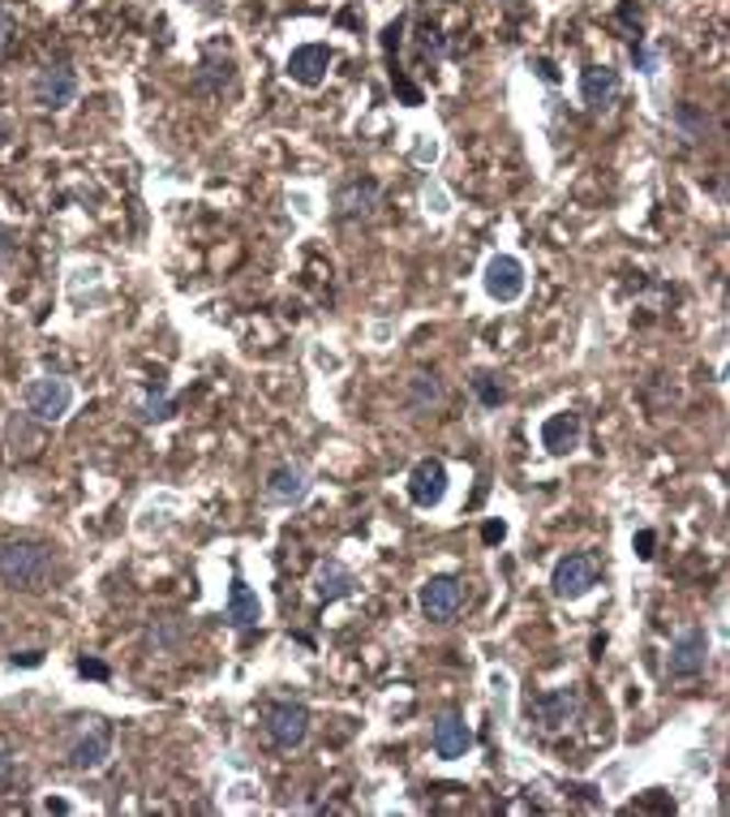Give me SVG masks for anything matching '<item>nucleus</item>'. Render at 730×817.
<instances>
[{
  "instance_id": "nucleus-6",
  "label": "nucleus",
  "mask_w": 730,
  "mask_h": 817,
  "mask_svg": "<svg viewBox=\"0 0 730 817\" xmlns=\"http://www.w3.org/2000/svg\"><path fill=\"white\" fill-rule=\"evenodd\" d=\"M529 710H534V723L541 731H563L572 718L581 715V689H572V684L546 689V693H537Z\"/></svg>"
},
{
  "instance_id": "nucleus-38",
  "label": "nucleus",
  "mask_w": 730,
  "mask_h": 817,
  "mask_svg": "<svg viewBox=\"0 0 730 817\" xmlns=\"http://www.w3.org/2000/svg\"><path fill=\"white\" fill-rule=\"evenodd\" d=\"M507 4H516V0H507Z\"/></svg>"
},
{
  "instance_id": "nucleus-7",
  "label": "nucleus",
  "mask_w": 730,
  "mask_h": 817,
  "mask_svg": "<svg viewBox=\"0 0 730 817\" xmlns=\"http://www.w3.org/2000/svg\"><path fill=\"white\" fill-rule=\"evenodd\" d=\"M705 663H709V633L700 624H692V628H683L675 637L666 671H671V680H696L705 671Z\"/></svg>"
},
{
  "instance_id": "nucleus-17",
  "label": "nucleus",
  "mask_w": 730,
  "mask_h": 817,
  "mask_svg": "<svg viewBox=\"0 0 730 817\" xmlns=\"http://www.w3.org/2000/svg\"><path fill=\"white\" fill-rule=\"evenodd\" d=\"M327 65H332V48L327 44H301L289 56V78L301 82V87H318L327 78Z\"/></svg>"
},
{
  "instance_id": "nucleus-2",
  "label": "nucleus",
  "mask_w": 730,
  "mask_h": 817,
  "mask_svg": "<svg viewBox=\"0 0 730 817\" xmlns=\"http://www.w3.org/2000/svg\"><path fill=\"white\" fill-rule=\"evenodd\" d=\"M262 731L284 753L301 749L310 740V710H305V702H271L262 710Z\"/></svg>"
},
{
  "instance_id": "nucleus-34",
  "label": "nucleus",
  "mask_w": 730,
  "mask_h": 817,
  "mask_svg": "<svg viewBox=\"0 0 730 817\" xmlns=\"http://www.w3.org/2000/svg\"><path fill=\"white\" fill-rule=\"evenodd\" d=\"M78 671H82V675H91V680H108V667L96 663V659H82V663H78Z\"/></svg>"
},
{
  "instance_id": "nucleus-26",
  "label": "nucleus",
  "mask_w": 730,
  "mask_h": 817,
  "mask_svg": "<svg viewBox=\"0 0 730 817\" xmlns=\"http://www.w3.org/2000/svg\"><path fill=\"white\" fill-rule=\"evenodd\" d=\"M391 87H395V96H400L404 103H422V91H417V87H413L395 65H391Z\"/></svg>"
},
{
  "instance_id": "nucleus-27",
  "label": "nucleus",
  "mask_w": 730,
  "mask_h": 817,
  "mask_svg": "<svg viewBox=\"0 0 730 817\" xmlns=\"http://www.w3.org/2000/svg\"><path fill=\"white\" fill-rule=\"evenodd\" d=\"M417 52H422V56H430V60H438V56H442V35H438L435 26H422V40H417Z\"/></svg>"
},
{
  "instance_id": "nucleus-29",
  "label": "nucleus",
  "mask_w": 730,
  "mask_h": 817,
  "mask_svg": "<svg viewBox=\"0 0 730 817\" xmlns=\"http://www.w3.org/2000/svg\"><path fill=\"white\" fill-rule=\"evenodd\" d=\"M13 255H18V233L9 224H0V271L13 262Z\"/></svg>"
},
{
  "instance_id": "nucleus-9",
  "label": "nucleus",
  "mask_w": 730,
  "mask_h": 817,
  "mask_svg": "<svg viewBox=\"0 0 730 817\" xmlns=\"http://www.w3.org/2000/svg\"><path fill=\"white\" fill-rule=\"evenodd\" d=\"M597 585V560L593 556H563L550 572L554 598H584Z\"/></svg>"
},
{
  "instance_id": "nucleus-35",
  "label": "nucleus",
  "mask_w": 730,
  "mask_h": 817,
  "mask_svg": "<svg viewBox=\"0 0 730 817\" xmlns=\"http://www.w3.org/2000/svg\"><path fill=\"white\" fill-rule=\"evenodd\" d=\"M13 774H18V770H13V758H9V753H0V792L13 783Z\"/></svg>"
},
{
  "instance_id": "nucleus-4",
  "label": "nucleus",
  "mask_w": 730,
  "mask_h": 817,
  "mask_svg": "<svg viewBox=\"0 0 730 817\" xmlns=\"http://www.w3.org/2000/svg\"><path fill=\"white\" fill-rule=\"evenodd\" d=\"M379 203H383V190H379L374 177H348L336 190V199H332V215L340 224H361V220H370L379 211Z\"/></svg>"
},
{
  "instance_id": "nucleus-3",
  "label": "nucleus",
  "mask_w": 730,
  "mask_h": 817,
  "mask_svg": "<svg viewBox=\"0 0 730 817\" xmlns=\"http://www.w3.org/2000/svg\"><path fill=\"white\" fill-rule=\"evenodd\" d=\"M22 405H26V417H31V422H40V426H56V422L69 413V405H74V388H69L65 379H52V374L31 379Z\"/></svg>"
},
{
  "instance_id": "nucleus-5",
  "label": "nucleus",
  "mask_w": 730,
  "mask_h": 817,
  "mask_svg": "<svg viewBox=\"0 0 730 817\" xmlns=\"http://www.w3.org/2000/svg\"><path fill=\"white\" fill-rule=\"evenodd\" d=\"M464 598L469 594H464V581L460 577H430L422 585V594H417L426 619H435V624H451L456 615L464 612Z\"/></svg>"
},
{
  "instance_id": "nucleus-18",
  "label": "nucleus",
  "mask_w": 730,
  "mask_h": 817,
  "mask_svg": "<svg viewBox=\"0 0 730 817\" xmlns=\"http://www.w3.org/2000/svg\"><path fill=\"white\" fill-rule=\"evenodd\" d=\"M442 401H447V388H442L435 370H417V374L404 379V405L413 413H435Z\"/></svg>"
},
{
  "instance_id": "nucleus-1",
  "label": "nucleus",
  "mask_w": 730,
  "mask_h": 817,
  "mask_svg": "<svg viewBox=\"0 0 730 817\" xmlns=\"http://www.w3.org/2000/svg\"><path fill=\"white\" fill-rule=\"evenodd\" d=\"M56 572V556L40 538H4L0 542V585L18 594H44Z\"/></svg>"
},
{
  "instance_id": "nucleus-37",
  "label": "nucleus",
  "mask_w": 730,
  "mask_h": 817,
  "mask_svg": "<svg viewBox=\"0 0 730 817\" xmlns=\"http://www.w3.org/2000/svg\"><path fill=\"white\" fill-rule=\"evenodd\" d=\"M9 138H13V125H9V121H4V116H0V152H4V147H9Z\"/></svg>"
},
{
  "instance_id": "nucleus-14",
  "label": "nucleus",
  "mask_w": 730,
  "mask_h": 817,
  "mask_svg": "<svg viewBox=\"0 0 730 817\" xmlns=\"http://www.w3.org/2000/svg\"><path fill=\"white\" fill-rule=\"evenodd\" d=\"M581 413H554V417H546V426H541V448L550 452V457H568V452H576L581 448Z\"/></svg>"
},
{
  "instance_id": "nucleus-30",
  "label": "nucleus",
  "mask_w": 730,
  "mask_h": 817,
  "mask_svg": "<svg viewBox=\"0 0 730 817\" xmlns=\"http://www.w3.org/2000/svg\"><path fill=\"white\" fill-rule=\"evenodd\" d=\"M13 40H18V22H13V13L0 4V56L9 52V44H13Z\"/></svg>"
},
{
  "instance_id": "nucleus-22",
  "label": "nucleus",
  "mask_w": 730,
  "mask_h": 817,
  "mask_svg": "<svg viewBox=\"0 0 730 817\" xmlns=\"http://www.w3.org/2000/svg\"><path fill=\"white\" fill-rule=\"evenodd\" d=\"M671 125L680 130L683 143H705V138H709V116H705V108H700V103H692V100L675 103Z\"/></svg>"
},
{
  "instance_id": "nucleus-32",
  "label": "nucleus",
  "mask_w": 730,
  "mask_h": 817,
  "mask_svg": "<svg viewBox=\"0 0 730 817\" xmlns=\"http://www.w3.org/2000/svg\"><path fill=\"white\" fill-rule=\"evenodd\" d=\"M534 69H537V78H541V82H550V87L559 82V69H554V60H550V56H537Z\"/></svg>"
},
{
  "instance_id": "nucleus-16",
  "label": "nucleus",
  "mask_w": 730,
  "mask_h": 817,
  "mask_svg": "<svg viewBox=\"0 0 730 817\" xmlns=\"http://www.w3.org/2000/svg\"><path fill=\"white\" fill-rule=\"evenodd\" d=\"M262 495H267V504H289L292 508V504H301L310 495V478H305L301 465H280V469H271Z\"/></svg>"
},
{
  "instance_id": "nucleus-8",
  "label": "nucleus",
  "mask_w": 730,
  "mask_h": 817,
  "mask_svg": "<svg viewBox=\"0 0 730 817\" xmlns=\"http://www.w3.org/2000/svg\"><path fill=\"white\" fill-rule=\"evenodd\" d=\"M74 96H78V74L69 65H48L31 82V100L40 103L44 112H60L65 103H74Z\"/></svg>"
},
{
  "instance_id": "nucleus-21",
  "label": "nucleus",
  "mask_w": 730,
  "mask_h": 817,
  "mask_svg": "<svg viewBox=\"0 0 730 817\" xmlns=\"http://www.w3.org/2000/svg\"><path fill=\"white\" fill-rule=\"evenodd\" d=\"M357 590V577L344 568L340 560H323L318 563V577H314V594L323 598V603H340V598H348Z\"/></svg>"
},
{
  "instance_id": "nucleus-25",
  "label": "nucleus",
  "mask_w": 730,
  "mask_h": 817,
  "mask_svg": "<svg viewBox=\"0 0 730 817\" xmlns=\"http://www.w3.org/2000/svg\"><path fill=\"white\" fill-rule=\"evenodd\" d=\"M473 388H478V396H482V405H490V408H494V405H503V396H507V392H503V388L494 383V374H478V379H473Z\"/></svg>"
},
{
  "instance_id": "nucleus-24",
  "label": "nucleus",
  "mask_w": 730,
  "mask_h": 817,
  "mask_svg": "<svg viewBox=\"0 0 730 817\" xmlns=\"http://www.w3.org/2000/svg\"><path fill=\"white\" fill-rule=\"evenodd\" d=\"M172 413H177V401H168V396H164V388H155V392L146 396V405H143L146 422H168Z\"/></svg>"
},
{
  "instance_id": "nucleus-11",
  "label": "nucleus",
  "mask_w": 730,
  "mask_h": 817,
  "mask_svg": "<svg viewBox=\"0 0 730 817\" xmlns=\"http://www.w3.org/2000/svg\"><path fill=\"white\" fill-rule=\"evenodd\" d=\"M108 758H112V727L103 723V718H91V727L74 740V749H69V766L74 770H99L108 766Z\"/></svg>"
},
{
  "instance_id": "nucleus-33",
  "label": "nucleus",
  "mask_w": 730,
  "mask_h": 817,
  "mask_svg": "<svg viewBox=\"0 0 730 817\" xmlns=\"http://www.w3.org/2000/svg\"><path fill=\"white\" fill-rule=\"evenodd\" d=\"M482 538H486L490 547H494V542H503V538H507V525H503V521H486V529H482Z\"/></svg>"
},
{
  "instance_id": "nucleus-10",
  "label": "nucleus",
  "mask_w": 730,
  "mask_h": 817,
  "mask_svg": "<svg viewBox=\"0 0 730 817\" xmlns=\"http://www.w3.org/2000/svg\"><path fill=\"white\" fill-rule=\"evenodd\" d=\"M442 495H447V465L438 457L417 460L408 473V500L417 508H435V504H442Z\"/></svg>"
},
{
  "instance_id": "nucleus-20",
  "label": "nucleus",
  "mask_w": 730,
  "mask_h": 817,
  "mask_svg": "<svg viewBox=\"0 0 730 817\" xmlns=\"http://www.w3.org/2000/svg\"><path fill=\"white\" fill-rule=\"evenodd\" d=\"M224 619H228L233 628H258V619H262V603H258V594L245 585L242 577H233V590H228Z\"/></svg>"
},
{
  "instance_id": "nucleus-23",
  "label": "nucleus",
  "mask_w": 730,
  "mask_h": 817,
  "mask_svg": "<svg viewBox=\"0 0 730 817\" xmlns=\"http://www.w3.org/2000/svg\"><path fill=\"white\" fill-rule=\"evenodd\" d=\"M186 641H190V624H186V619H155L150 633H146V646H150L155 654H172V650H181Z\"/></svg>"
},
{
  "instance_id": "nucleus-15",
  "label": "nucleus",
  "mask_w": 730,
  "mask_h": 817,
  "mask_svg": "<svg viewBox=\"0 0 730 817\" xmlns=\"http://www.w3.org/2000/svg\"><path fill=\"white\" fill-rule=\"evenodd\" d=\"M430 740H435V753L447 758V762H456V758H464L473 749V731H469V723L460 715H438Z\"/></svg>"
},
{
  "instance_id": "nucleus-31",
  "label": "nucleus",
  "mask_w": 730,
  "mask_h": 817,
  "mask_svg": "<svg viewBox=\"0 0 730 817\" xmlns=\"http://www.w3.org/2000/svg\"><path fill=\"white\" fill-rule=\"evenodd\" d=\"M619 22L632 26V35L640 40V4H636V0H624V4H619Z\"/></svg>"
},
{
  "instance_id": "nucleus-36",
  "label": "nucleus",
  "mask_w": 730,
  "mask_h": 817,
  "mask_svg": "<svg viewBox=\"0 0 730 817\" xmlns=\"http://www.w3.org/2000/svg\"><path fill=\"white\" fill-rule=\"evenodd\" d=\"M44 663V650H26V654H13V667H40Z\"/></svg>"
},
{
  "instance_id": "nucleus-28",
  "label": "nucleus",
  "mask_w": 730,
  "mask_h": 817,
  "mask_svg": "<svg viewBox=\"0 0 730 817\" xmlns=\"http://www.w3.org/2000/svg\"><path fill=\"white\" fill-rule=\"evenodd\" d=\"M632 547H636V560L649 563L653 556H658V534H653V529H640V534H636Z\"/></svg>"
},
{
  "instance_id": "nucleus-19",
  "label": "nucleus",
  "mask_w": 730,
  "mask_h": 817,
  "mask_svg": "<svg viewBox=\"0 0 730 817\" xmlns=\"http://www.w3.org/2000/svg\"><path fill=\"white\" fill-rule=\"evenodd\" d=\"M233 87V60L228 56H202V65H198L194 74V96H206V100H215V96H224Z\"/></svg>"
},
{
  "instance_id": "nucleus-13",
  "label": "nucleus",
  "mask_w": 730,
  "mask_h": 817,
  "mask_svg": "<svg viewBox=\"0 0 730 817\" xmlns=\"http://www.w3.org/2000/svg\"><path fill=\"white\" fill-rule=\"evenodd\" d=\"M581 100L588 112H610L619 100V74L610 65H588L581 74Z\"/></svg>"
},
{
  "instance_id": "nucleus-12",
  "label": "nucleus",
  "mask_w": 730,
  "mask_h": 817,
  "mask_svg": "<svg viewBox=\"0 0 730 817\" xmlns=\"http://www.w3.org/2000/svg\"><path fill=\"white\" fill-rule=\"evenodd\" d=\"M486 293L494 302H516L525 293V267L520 258L512 255H494L486 262Z\"/></svg>"
}]
</instances>
